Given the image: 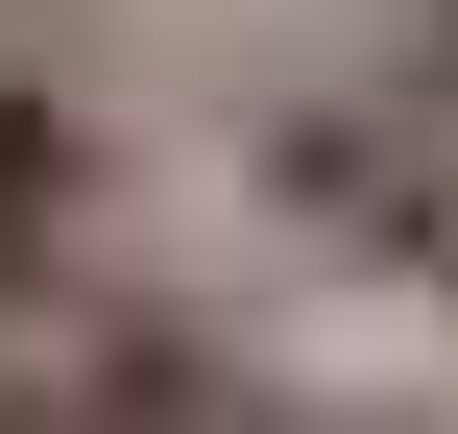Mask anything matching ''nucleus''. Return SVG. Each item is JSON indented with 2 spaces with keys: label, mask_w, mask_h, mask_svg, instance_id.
Here are the masks:
<instances>
[{
  "label": "nucleus",
  "mask_w": 458,
  "mask_h": 434,
  "mask_svg": "<svg viewBox=\"0 0 458 434\" xmlns=\"http://www.w3.org/2000/svg\"><path fill=\"white\" fill-rule=\"evenodd\" d=\"M121 290H169L145 266V145L72 48H0V338H72Z\"/></svg>",
  "instance_id": "obj_1"
},
{
  "label": "nucleus",
  "mask_w": 458,
  "mask_h": 434,
  "mask_svg": "<svg viewBox=\"0 0 458 434\" xmlns=\"http://www.w3.org/2000/svg\"><path fill=\"white\" fill-rule=\"evenodd\" d=\"M0 434H72V362L48 338H0Z\"/></svg>",
  "instance_id": "obj_2"
}]
</instances>
